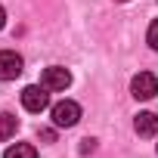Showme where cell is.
<instances>
[{"label":"cell","instance_id":"6","mask_svg":"<svg viewBox=\"0 0 158 158\" xmlns=\"http://www.w3.org/2000/svg\"><path fill=\"white\" fill-rule=\"evenodd\" d=\"M133 130H136L139 136H155V133H158V115L139 112V115L133 118Z\"/></svg>","mask_w":158,"mask_h":158},{"label":"cell","instance_id":"12","mask_svg":"<svg viewBox=\"0 0 158 158\" xmlns=\"http://www.w3.org/2000/svg\"><path fill=\"white\" fill-rule=\"evenodd\" d=\"M121 3H124V0H121Z\"/></svg>","mask_w":158,"mask_h":158},{"label":"cell","instance_id":"8","mask_svg":"<svg viewBox=\"0 0 158 158\" xmlns=\"http://www.w3.org/2000/svg\"><path fill=\"white\" fill-rule=\"evenodd\" d=\"M16 130H19V121L13 118V115H0V139H10V136H16Z\"/></svg>","mask_w":158,"mask_h":158},{"label":"cell","instance_id":"2","mask_svg":"<svg viewBox=\"0 0 158 158\" xmlns=\"http://www.w3.org/2000/svg\"><path fill=\"white\" fill-rule=\"evenodd\" d=\"M22 106H25L28 112L40 115V112L50 106V90H47L44 84H31V87H25V90H22Z\"/></svg>","mask_w":158,"mask_h":158},{"label":"cell","instance_id":"10","mask_svg":"<svg viewBox=\"0 0 158 158\" xmlns=\"http://www.w3.org/2000/svg\"><path fill=\"white\" fill-rule=\"evenodd\" d=\"M96 149V139H84V146H81V152H93Z\"/></svg>","mask_w":158,"mask_h":158},{"label":"cell","instance_id":"5","mask_svg":"<svg viewBox=\"0 0 158 158\" xmlns=\"http://www.w3.org/2000/svg\"><path fill=\"white\" fill-rule=\"evenodd\" d=\"M130 93L136 99H152L158 93V81H155V74L152 71H139L133 81H130Z\"/></svg>","mask_w":158,"mask_h":158},{"label":"cell","instance_id":"3","mask_svg":"<svg viewBox=\"0 0 158 158\" xmlns=\"http://www.w3.org/2000/svg\"><path fill=\"white\" fill-rule=\"evenodd\" d=\"M40 84H44L50 93H59V90H65V87L71 84V74H68V68H62V65H50V68H44V74H40Z\"/></svg>","mask_w":158,"mask_h":158},{"label":"cell","instance_id":"4","mask_svg":"<svg viewBox=\"0 0 158 158\" xmlns=\"http://www.w3.org/2000/svg\"><path fill=\"white\" fill-rule=\"evenodd\" d=\"M25 68L22 56L16 50H0V81H13V77H19Z\"/></svg>","mask_w":158,"mask_h":158},{"label":"cell","instance_id":"9","mask_svg":"<svg viewBox=\"0 0 158 158\" xmlns=\"http://www.w3.org/2000/svg\"><path fill=\"white\" fill-rule=\"evenodd\" d=\"M146 40H149V47H152V50H158V19L149 25V34H146Z\"/></svg>","mask_w":158,"mask_h":158},{"label":"cell","instance_id":"1","mask_svg":"<svg viewBox=\"0 0 158 158\" xmlns=\"http://www.w3.org/2000/svg\"><path fill=\"white\" fill-rule=\"evenodd\" d=\"M50 115H53L56 127H74L77 121H81V106H77L74 99H62V102H56L50 109Z\"/></svg>","mask_w":158,"mask_h":158},{"label":"cell","instance_id":"11","mask_svg":"<svg viewBox=\"0 0 158 158\" xmlns=\"http://www.w3.org/2000/svg\"><path fill=\"white\" fill-rule=\"evenodd\" d=\"M6 25V13H3V6H0V28Z\"/></svg>","mask_w":158,"mask_h":158},{"label":"cell","instance_id":"7","mask_svg":"<svg viewBox=\"0 0 158 158\" xmlns=\"http://www.w3.org/2000/svg\"><path fill=\"white\" fill-rule=\"evenodd\" d=\"M3 158H37V149L28 146V143H16V146H10L3 152Z\"/></svg>","mask_w":158,"mask_h":158}]
</instances>
